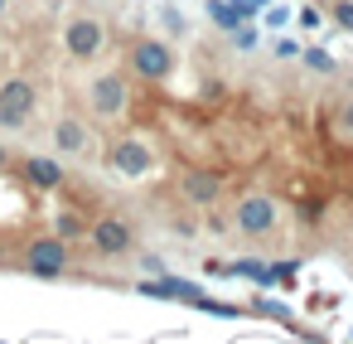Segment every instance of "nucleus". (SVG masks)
<instances>
[{"instance_id": "f257e3e1", "label": "nucleus", "mask_w": 353, "mask_h": 344, "mask_svg": "<svg viewBox=\"0 0 353 344\" xmlns=\"http://www.w3.org/2000/svg\"><path fill=\"white\" fill-rule=\"evenodd\" d=\"M68 267H73V247H68V238L44 233V238H30V242H25V271H30V276H39V281H59V276H68Z\"/></svg>"}, {"instance_id": "f03ea898", "label": "nucleus", "mask_w": 353, "mask_h": 344, "mask_svg": "<svg viewBox=\"0 0 353 344\" xmlns=\"http://www.w3.org/2000/svg\"><path fill=\"white\" fill-rule=\"evenodd\" d=\"M39 107V88L30 78H6L0 83V131H25Z\"/></svg>"}, {"instance_id": "7ed1b4c3", "label": "nucleus", "mask_w": 353, "mask_h": 344, "mask_svg": "<svg viewBox=\"0 0 353 344\" xmlns=\"http://www.w3.org/2000/svg\"><path fill=\"white\" fill-rule=\"evenodd\" d=\"M126 64H131V78H141V83H165V78L174 73V49H170L165 39H131Z\"/></svg>"}, {"instance_id": "20e7f679", "label": "nucleus", "mask_w": 353, "mask_h": 344, "mask_svg": "<svg viewBox=\"0 0 353 344\" xmlns=\"http://www.w3.org/2000/svg\"><path fill=\"white\" fill-rule=\"evenodd\" d=\"M107 170L112 175H126V180H141V175H150L155 170V151L141 141V136H117L112 146H107Z\"/></svg>"}, {"instance_id": "39448f33", "label": "nucleus", "mask_w": 353, "mask_h": 344, "mask_svg": "<svg viewBox=\"0 0 353 344\" xmlns=\"http://www.w3.org/2000/svg\"><path fill=\"white\" fill-rule=\"evenodd\" d=\"M88 247L97 252V257H126V252H136V228L126 223V218H117V213H102L92 228H88Z\"/></svg>"}, {"instance_id": "423d86ee", "label": "nucleus", "mask_w": 353, "mask_h": 344, "mask_svg": "<svg viewBox=\"0 0 353 344\" xmlns=\"http://www.w3.org/2000/svg\"><path fill=\"white\" fill-rule=\"evenodd\" d=\"M63 49H68V59H78V64L97 59V54L107 49V25H102L97 15H73V20L63 25Z\"/></svg>"}, {"instance_id": "0eeeda50", "label": "nucleus", "mask_w": 353, "mask_h": 344, "mask_svg": "<svg viewBox=\"0 0 353 344\" xmlns=\"http://www.w3.org/2000/svg\"><path fill=\"white\" fill-rule=\"evenodd\" d=\"M276 218H281V209H276L271 194H242L232 204V228L247 233V238H266L276 228Z\"/></svg>"}, {"instance_id": "6e6552de", "label": "nucleus", "mask_w": 353, "mask_h": 344, "mask_svg": "<svg viewBox=\"0 0 353 344\" xmlns=\"http://www.w3.org/2000/svg\"><path fill=\"white\" fill-rule=\"evenodd\" d=\"M88 102H92V112L102 117V122H112V117H121L126 107H131V88H126V73H97L92 83H88Z\"/></svg>"}, {"instance_id": "1a4fd4ad", "label": "nucleus", "mask_w": 353, "mask_h": 344, "mask_svg": "<svg viewBox=\"0 0 353 344\" xmlns=\"http://www.w3.org/2000/svg\"><path fill=\"white\" fill-rule=\"evenodd\" d=\"M179 199H184L189 209H213V204L223 199V175H218V170H203V165H189V170L179 175Z\"/></svg>"}, {"instance_id": "9d476101", "label": "nucleus", "mask_w": 353, "mask_h": 344, "mask_svg": "<svg viewBox=\"0 0 353 344\" xmlns=\"http://www.w3.org/2000/svg\"><path fill=\"white\" fill-rule=\"evenodd\" d=\"M20 175H25L34 189H63V184H68V170H63L54 155H25V160H20Z\"/></svg>"}, {"instance_id": "9b49d317", "label": "nucleus", "mask_w": 353, "mask_h": 344, "mask_svg": "<svg viewBox=\"0 0 353 344\" xmlns=\"http://www.w3.org/2000/svg\"><path fill=\"white\" fill-rule=\"evenodd\" d=\"M136 291L141 296H150V300H184V305H194L203 291L194 286V281H184V276H160V281H136Z\"/></svg>"}, {"instance_id": "f8f14e48", "label": "nucleus", "mask_w": 353, "mask_h": 344, "mask_svg": "<svg viewBox=\"0 0 353 344\" xmlns=\"http://www.w3.org/2000/svg\"><path fill=\"white\" fill-rule=\"evenodd\" d=\"M54 141H59L63 155H88V151H92V131H88L78 117H63V122L54 126Z\"/></svg>"}, {"instance_id": "ddd939ff", "label": "nucleus", "mask_w": 353, "mask_h": 344, "mask_svg": "<svg viewBox=\"0 0 353 344\" xmlns=\"http://www.w3.org/2000/svg\"><path fill=\"white\" fill-rule=\"evenodd\" d=\"M54 233L73 242V238H88V223H83L78 213H59V223H54Z\"/></svg>"}, {"instance_id": "4468645a", "label": "nucleus", "mask_w": 353, "mask_h": 344, "mask_svg": "<svg viewBox=\"0 0 353 344\" xmlns=\"http://www.w3.org/2000/svg\"><path fill=\"white\" fill-rule=\"evenodd\" d=\"M329 15H334V25H339V30H348V35H353V0H334Z\"/></svg>"}, {"instance_id": "2eb2a0df", "label": "nucleus", "mask_w": 353, "mask_h": 344, "mask_svg": "<svg viewBox=\"0 0 353 344\" xmlns=\"http://www.w3.org/2000/svg\"><path fill=\"white\" fill-rule=\"evenodd\" d=\"M305 64L319 73H334V54H324V49H305Z\"/></svg>"}, {"instance_id": "dca6fc26", "label": "nucleus", "mask_w": 353, "mask_h": 344, "mask_svg": "<svg viewBox=\"0 0 353 344\" xmlns=\"http://www.w3.org/2000/svg\"><path fill=\"white\" fill-rule=\"evenodd\" d=\"M276 54H281V59H295V54H300V44H295V39H281V44H276Z\"/></svg>"}, {"instance_id": "f3484780", "label": "nucleus", "mask_w": 353, "mask_h": 344, "mask_svg": "<svg viewBox=\"0 0 353 344\" xmlns=\"http://www.w3.org/2000/svg\"><path fill=\"white\" fill-rule=\"evenodd\" d=\"M339 126L353 136V102H343V112H339Z\"/></svg>"}, {"instance_id": "a211bd4d", "label": "nucleus", "mask_w": 353, "mask_h": 344, "mask_svg": "<svg viewBox=\"0 0 353 344\" xmlns=\"http://www.w3.org/2000/svg\"><path fill=\"white\" fill-rule=\"evenodd\" d=\"M300 25L305 30H319V10H300Z\"/></svg>"}, {"instance_id": "6ab92c4d", "label": "nucleus", "mask_w": 353, "mask_h": 344, "mask_svg": "<svg viewBox=\"0 0 353 344\" xmlns=\"http://www.w3.org/2000/svg\"><path fill=\"white\" fill-rule=\"evenodd\" d=\"M6 10H10V0H0V15H6Z\"/></svg>"}, {"instance_id": "aec40b11", "label": "nucleus", "mask_w": 353, "mask_h": 344, "mask_svg": "<svg viewBox=\"0 0 353 344\" xmlns=\"http://www.w3.org/2000/svg\"><path fill=\"white\" fill-rule=\"evenodd\" d=\"M0 262H6V247H0Z\"/></svg>"}, {"instance_id": "412c9836", "label": "nucleus", "mask_w": 353, "mask_h": 344, "mask_svg": "<svg viewBox=\"0 0 353 344\" xmlns=\"http://www.w3.org/2000/svg\"><path fill=\"white\" fill-rule=\"evenodd\" d=\"M0 165H6V151H0Z\"/></svg>"}]
</instances>
